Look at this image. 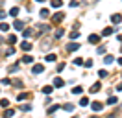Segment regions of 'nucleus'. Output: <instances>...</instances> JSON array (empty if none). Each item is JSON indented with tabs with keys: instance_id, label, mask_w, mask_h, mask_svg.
<instances>
[{
	"instance_id": "1",
	"label": "nucleus",
	"mask_w": 122,
	"mask_h": 118,
	"mask_svg": "<svg viewBox=\"0 0 122 118\" xmlns=\"http://www.w3.org/2000/svg\"><path fill=\"white\" fill-rule=\"evenodd\" d=\"M91 109L98 113V111H102V109H104V103H100V102H92V103H91Z\"/></svg>"
},
{
	"instance_id": "2",
	"label": "nucleus",
	"mask_w": 122,
	"mask_h": 118,
	"mask_svg": "<svg viewBox=\"0 0 122 118\" xmlns=\"http://www.w3.org/2000/svg\"><path fill=\"white\" fill-rule=\"evenodd\" d=\"M20 48H22L24 52H30V50H31V43H28V41H22V43H20Z\"/></svg>"
},
{
	"instance_id": "3",
	"label": "nucleus",
	"mask_w": 122,
	"mask_h": 118,
	"mask_svg": "<svg viewBox=\"0 0 122 118\" xmlns=\"http://www.w3.org/2000/svg\"><path fill=\"white\" fill-rule=\"evenodd\" d=\"M43 70H45V66H43V65H33V68H31V72H33V74H41Z\"/></svg>"
},
{
	"instance_id": "4",
	"label": "nucleus",
	"mask_w": 122,
	"mask_h": 118,
	"mask_svg": "<svg viewBox=\"0 0 122 118\" xmlns=\"http://www.w3.org/2000/svg\"><path fill=\"white\" fill-rule=\"evenodd\" d=\"M98 41H100V35H94V33L89 35V43L91 44H98Z\"/></svg>"
},
{
	"instance_id": "5",
	"label": "nucleus",
	"mask_w": 122,
	"mask_h": 118,
	"mask_svg": "<svg viewBox=\"0 0 122 118\" xmlns=\"http://www.w3.org/2000/svg\"><path fill=\"white\" fill-rule=\"evenodd\" d=\"M63 85H65V81L61 79V78H56V79H54V87L61 88V87H63Z\"/></svg>"
},
{
	"instance_id": "6",
	"label": "nucleus",
	"mask_w": 122,
	"mask_h": 118,
	"mask_svg": "<svg viewBox=\"0 0 122 118\" xmlns=\"http://www.w3.org/2000/svg\"><path fill=\"white\" fill-rule=\"evenodd\" d=\"M111 20H113V24H118V22H122V15L115 13L113 17H111Z\"/></svg>"
},
{
	"instance_id": "7",
	"label": "nucleus",
	"mask_w": 122,
	"mask_h": 118,
	"mask_svg": "<svg viewBox=\"0 0 122 118\" xmlns=\"http://www.w3.org/2000/svg\"><path fill=\"white\" fill-rule=\"evenodd\" d=\"M39 15H41V19H48V17H50V11H48V9H41V11H39Z\"/></svg>"
},
{
	"instance_id": "8",
	"label": "nucleus",
	"mask_w": 122,
	"mask_h": 118,
	"mask_svg": "<svg viewBox=\"0 0 122 118\" xmlns=\"http://www.w3.org/2000/svg\"><path fill=\"white\" fill-rule=\"evenodd\" d=\"M22 26H24L22 20H15V24H13V28H15L17 31H20V30H22Z\"/></svg>"
},
{
	"instance_id": "9",
	"label": "nucleus",
	"mask_w": 122,
	"mask_h": 118,
	"mask_svg": "<svg viewBox=\"0 0 122 118\" xmlns=\"http://www.w3.org/2000/svg\"><path fill=\"white\" fill-rule=\"evenodd\" d=\"M78 48H80V44H78V43H70L69 46H67V50H69V52H74V50H78Z\"/></svg>"
},
{
	"instance_id": "10",
	"label": "nucleus",
	"mask_w": 122,
	"mask_h": 118,
	"mask_svg": "<svg viewBox=\"0 0 122 118\" xmlns=\"http://www.w3.org/2000/svg\"><path fill=\"white\" fill-rule=\"evenodd\" d=\"M19 11H20L19 7H11V9H9V13H8V15H11V17H15V19H17V15H19Z\"/></svg>"
},
{
	"instance_id": "11",
	"label": "nucleus",
	"mask_w": 122,
	"mask_h": 118,
	"mask_svg": "<svg viewBox=\"0 0 122 118\" xmlns=\"http://www.w3.org/2000/svg\"><path fill=\"white\" fill-rule=\"evenodd\" d=\"M37 28H39V33H45V31H50V28H48V26H45V24H39Z\"/></svg>"
},
{
	"instance_id": "12",
	"label": "nucleus",
	"mask_w": 122,
	"mask_h": 118,
	"mask_svg": "<svg viewBox=\"0 0 122 118\" xmlns=\"http://www.w3.org/2000/svg\"><path fill=\"white\" fill-rule=\"evenodd\" d=\"M63 17H65L63 13H56V15H54V22H61V20H63Z\"/></svg>"
},
{
	"instance_id": "13",
	"label": "nucleus",
	"mask_w": 122,
	"mask_h": 118,
	"mask_svg": "<svg viewBox=\"0 0 122 118\" xmlns=\"http://www.w3.org/2000/svg\"><path fill=\"white\" fill-rule=\"evenodd\" d=\"M113 31H115V28H104V31H102V35H111V33H113Z\"/></svg>"
},
{
	"instance_id": "14",
	"label": "nucleus",
	"mask_w": 122,
	"mask_h": 118,
	"mask_svg": "<svg viewBox=\"0 0 122 118\" xmlns=\"http://www.w3.org/2000/svg\"><path fill=\"white\" fill-rule=\"evenodd\" d=\"M113 61H115V59H113V55H106V57H104V63H106V65H111Z\"/></svg>"
},
{
	"instance_id": "15",
	"label": "nucleus",
	"mask_w": 122,
	"mask_h": 118,
	"mask_svg": "<svg viewBox=\"0 0 122 118\" xmlns=\"http://www.w3.org/2000/svg\"><path fill=\"white\" fill-rule=\"evenodd\" d=\"M56 57H57V55H56V54H48V55H46V61H50V63H52V61H56Z\"/></svg>"
},
{
	"instance_id": "16",
	"label": "nucleus",
	"mask_w": 122,
	"mask_h": 118,
	"mask_svg": "<svg viewBox=\"0 0 122 118\" xmlns=\"http://www.w3.org/2000/svg\"><path fill=\"white\" fill-rule=\"evenodd\" d=\"M52 88L54 87H48V85H46V87H43L41 90H43V94H50V92H52Z\"/></svg>"
},
{
	"instance_id": "17",
	"label": "nucleus",
	"mask_w": 122,
	"mask_h": 118,
	"mask_svg": "<svg viewBox=\"0 0 122 118\" xmlns=\"http://www.w3.org/2000/svg\"><path fill=\"white\" fill-rule=\"evenodd\" d=\"M100 87H102L100 83H94V85L91 87V92H98V90H100Z\"/></svg>"
},
{
	"instance_id": "18",
	"label": "nucleus",
	"mask_w": 122,
	"mask_h": 118,
	"mask_svg": "<svg viewBox=\"0 0 122 118\" xmlns=\"http://www.w3.org/2000/svg\"><path fill=\"white\" fill-rule=\"evenodd\" d=\"M50 4H52V7H61V4H63V2H61V0H52Z\"/></svg>"
},
{
	"instance_id": "19",
	"label": "nucleus",
	"mask_w": 122,
	"mask_h": 118,
	"mask_svg": "<svg viewBox=\"0 0 122 118\" xmlns=\"http://www.w3.org/2000/svg\"><path fill=\"white\" fill-rule=\"evenodd\" d=\"M22 35H24V37H31V35H33V30H24Z\"/></svg>"
},
{
	"instance_id": "20",
	"label": "nucleus",
	"mask_w": 122,
	"mask_h": 118,
	"mask_svg": "<svg viewBox=\"0 0 122 118\" xmlns=\"http://www.w3.org/2000/svg\"><path fill=\"white\" fill-rule=\"evenodd\" d=\"M78 37H80V31H78V30L70 31V39H78Z\"/></svg>"
},
{
	"instance_id": "21",
	"label": "nucleus",
	"mask_w": 122,
	"mask_h": 118,
	"mask_svg": "<svg viewBox=\"0 0 122 118\" xmlns=\"http://www.w3.org/2000/svg\"><path fill=\"white\" fill-rule=\"evenodd\" d=\"M8 30H9V26L6 24V22H2V24H0V31H8Z\"/></svg>"
},
{
	"instance_id": "22",
	"label": "nucleus",
	"mask_w": 122,
	"mask_h": 118,
	"mask_svg": "<svg viewBox=\"0 0 122 118\" xmlns=\"http://www.w3.org/2000/svg\"><path fill=\"white\" fill-rule=\"evenodd\" d=\"M63 35H65V30H63V28L56 31V37H57V39H59V37H63Z\"/></svg>"
},
{
	"instance_id": "23",
	"label": "nucleus",
	"mask_w": 122,
	"mask_h": 118,
	"mask_svg": "<svg viewBox=\"0 0 122 118\" xmlns=\"http://www.w3.org/2000/svg\"><path fill=\"white\" fill-rule=\"evenodd\" d=\"M31 59H33L31 55H24V57H22V63H31Z\"/></svg>"
},
{
	"instance_id": "24",
	"label": "nucleus",
	"mask_w": 122,
	"mask_h": 118,
	"mask_svg": "<svg viewBox=\"0 0 122 118\" xmlns=\"http://www.w3.org/2000/svg\"><path fill=\"white\" fill-rule=\"evenodd\" d=\"M8 105H9V102L6 100V98H4V100H0V107H8Z\"/></svg>"
},
{
	"instance_id": "25",
	"label": "nucleus",
	"mask_w": 122,
	"mask_h": 118,
	"mask_svg": "<svg viewBox=\"0 0 122 118\" xmlns=\"http://www.w3.org/2000/svg\"><path fill=\"white\" fill-rule=\"evenodd\" d=\"M15 70H19V63H15V65L9 66V72H15Z\"/></svg>"
},
{
	"instance_id": "26",
	"label": "nucleus",
	"mask_w": 122,
	"mask_h": 118,
	"mask_svg": "<svg viewBox=\"0 0 122 118\" xmlns=\"http://www.w3.org/2000/svg\"><path fill=\"white\" fill-rule=\"evenodd\" d=\"M72 94H81V87H74L72 88Z\"/></svg>"
},
{
	"instance_id": "27",
	"label": "nucleus",
	"mask_w": 122,
	"mask_h": 118,
	"mask_svg": "<svg viewBox=\"0 0 122 118\" xmlns=\"http://www.w3.org/2000/svg\"><path fill=\"white\" fill-rule=\"evenodd\" d=\"M4 114H6V116H8V118H11V116H13V114H15V111L8 109V111H6V113H4Z\"/></svg>"
},
{
	"instance_id": "28",
	"label": "nucleus",
	"mask_w": 122,
	"mask_h": 118,
	"mask_svg": "<svg viewBox=\"0 0 122 118\" xmlns=\"http://www.w3.org/2000/svg\"><path fill=\"white\" fill-rule=\"evenodd\" d=\"M107 103H109V105H115V103H117V98H115V96H111V98L107 100Z\"/></svg>"
},
{
	"instance_id": "29",
	"label": "nucleus",
	"mask_w": 122,
	"mask_h": 118,
	"mask_svg": "<svg viewBox=\"0 0 122 118\" xmlns=\"http://www.w3.org/2000/svg\"><path fill=\"white\" fill-rule=\"evenodd\" d=\"M74 65H83V59H81V57H76V59H74Z\"/></svg>"
},
{
	"instance_id": "30",
	"label": "nucleus",
	"mask_w": 122,
	"mask_h": 118,
	"mask_svg": "<svg viewBox=\"0 0 122 118\" xmlns=\"http://www.w3.org/2000/svg\"><path fill=\"white\" fill-rule=\"evenodd\" d=\"M57 107H59V105H54V107H50V109H48V114H52V113H56V111H57Z\"/></svg>"
},
{
	"instance_id": "31",
	"label": "nucleus",
	"mask_w": 122,
	"mask_h": 118,
	"mask_svg": "<svg viewBox=\"0 0 122 118\" xmlns=\"http://www.w3.org/2000/svg\"><path fill=\"white\" fill-rule=\"evenodd\" d=\"M98 76H100V78H106V76H107V72L104 70V68H102V70H98Z\"/></svg>"
},
{
	"instance_id": "32",
	"label": "nucleus",
	"mask_w": 122,
	"mask_h": 118,
	"mask_svg": "<svg viewBox=\"0 0 122 118\" xmlns=\"http://www.w3.org/2000/svg\"><path fill=\"white\" fill-rule=\"evenodd\" d=\"M87 103H89V100H87V98H81V100H80V105H83V107L87 105Z\"/></svg>"
},
{
	"instance_id": "33",
	"label": "nucleus",
	"mask_w": 122,
	"mask_h": 118,
	"mask_svg": "<svg viewBox=\"0 0 122 118\" xmlns=\"http://www.w3.org/2000/svg\"><path fill=\"white\" fill-rule=\"evenodd\" d=\"M63 109H65V111H72V109H74V105H70V103H67V105H65Z\"/></svg>"
},
{
	"instance_id": "34",
	"label": "nucleus",
	"mask_w": 122,
	"mask_h": 118,
	"mask_svg": "<svg viewBox=\"0 0 122 118\" xmlns=\"http://www.w3.org/2000/svg\"><path fill=\"white\" fill-rule=\"evenodd\" d=\"M63 68H65V63H59V65H57V72H61Z\"/></svg>"
},
{
	"instance_id": "35",
	"label": "nucleus",
	"mask_w": 122,
	"mask_h": 118,
	"mask_svg": "<svg viewBox=\"0 0 122 118\" xmlns=\"http://www.w3.org/2000/svg\"><path fill=\"white\" fill-rule=\"evenodd\" d=\"M15 41H17V37H15V35H9V43L13 44V43H15Z\"/></svg>"
},
{
	"instance_id": "36",
	"label": "nucleus",
	"mask_w": 122,
	"mask_h": 118,
	"mask_svg": "<svg viewBox=\"0 0 122 118\" xmlns=\"http://www.w3.org/2000/svg\"><path fill=\"white\" fill-rule=\"evenodd\" d=\"M30 109H31L30 105H22V107H20V111H30Z\"/></svg>"
},
{
	"instance_id": "37",
	"label": "nucleus",
	"mask_w": 122,
	"mask_h": 118,
	"mask_svg": "<svg viewBox=\"0 0 122 118\" xmlns=\"http://www.w3.org/2000/svg\"><path fill=\"white\" fill-rule=\"evenodd\" d=\"M8 13H4V11H0V20H4V17H6Z\"/></svg>"
},
{
	"instance_id": "38",
	"label": "nucleus",
	"mask_w": 122,
	"mask_h": 118,
	"mask_svg": "<svg viewBox=\"0 0 122 118\" xmlns=\"http://www.w3.org/2000/svg\"><path fill=\"white\" fill-rule=\"evenodd\" d=\"M117 90H118V92L122 90V83H120V85H117Z\"/></svg>"
},
{
	"instance_id": "39",
	"label": "nucleus",
	"mask_w": 122,
	"mask_h": 118,
	"mask_svg": "<svg viewBox=\"0 0 122 118\" xmlns=\"http://www.w3.org/2000/svg\"><path fill=\"white\" fill-rule=\"evenodd\" d=\"M117 63H118V65H122V57H118V61H117Z\"/></svg>"
},
{
	"instance_id": "40",
	"label": "nucleus",
	"mask_w": 122,
	"mask_h": 118,
	"mask_svg": "<svg viewBox=\"0 0 122 118\" xmlns=\"http://www.w3.org/2000/svg\"><path fill=\"white\" fill-rule=\"evenodd\" d=\"M37 2H45V0H37Z\"/></svg>"
}]
</instances>
